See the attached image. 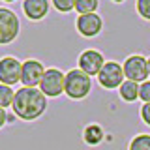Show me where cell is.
Instances as JSON below:
<instances>
[{
    "instance_id": "18",
    "label": "cell",
    "mask_w": 150,
    "mask_h": 150,
    "mask_svg": "<svg viewBox=\"0 0 150 150\" xmlns=\"http://www.w3.org/2000/svg\"><path fill=\"white\" fill-rule=\"evenodd\" d=\"M135 8H137V13L141 17L150 21V0H137Z\"/></svg>"
},
{
    "instance_id": "6",
    "label": "cell",
    "mask_w": 150,
    "mask_h": 150,
    "mask_svg": "<svg viewBox=\"0 0 150 150\" xmlns=\"http://www.w3.org/2000/svg\"><path fill=\"white\" fill-rule=\"evenodd\" d=\"M23 79V62L15 56H4L0 60V83L6 86L21 83Z\"/></svg>"
},
{
    "instance_id": "16",
    "label": "cell",
    "mask_w": 150,
    "mask_h": 150,
    "mask_svg": "<svg viewBox=\"0 0 150 150\" xmlns=\"http://www.w3.org/2000/svg\"><path fill=\"white\" fill-rule=\"evenodd\" d=\"M128 150H150V135H146V133L135 135V137L129 141Z\"/></svg>"
},
{
    "instance_id": "15",
    "label": "cell",
    "mask_w": 150,
    "mask_h": 150,
    "mask_svg": "<svg viewBox=\"0 0 150 150\" xmlns=\"http://www.w3.org/2000/svg\"><path fill=\"white\" fill-rule=\"evenodd\" d=\"M15 90L11 86H6V84H0V109H8V107L13 105V100H15Z\"/></svg>"
},
{
    "instance_id": "7",
    "label": "cell",
    "mask_w": 150,
    "mask_h": 150,
    "mask_svg": "<svg viewBox=\"0 0 150 150\" xmlns=\"http://www.w3.org/2000/svg\"><path fill=\"white\" fill-rule=\"evenodd\" d=\"M126 81L124 75V68L118 62H107L103 66L101 73L98 75V83L101 84L107 90H115V88H120Z\"/></svg>"
},
{
    "instance_id": "5",
    "label": "cell",
    "mask_w": 150,
    "mask_h": 150,
    "mask_svg": "<svg viewBox=\"0 0 150 150\" xmlns=\"http://www.w3.org/2000/svg\"><path fill=\"white\" fill-rule=\"evenodd\" d=\"M122 68H124V75L128 81H135L139 84L148 81V64L144 56H141V54L128 56L124 60V64H122Z\"/></svg>"
},
{
    "instance_id": "9",
    "label": "cell",
    "mask_w": 150,
    "mask_h": 150,
    "mask_svg": "<svg viewBox=\"0 0 150 150\" xmlns=\"http://www.w3.org/2000/svg\"><path fill=\"white\" fill-rule=\"evenodd\" d=\"M47 69L43 68V64L40 60H34V58H28L23 62V86L26 88H40L41 81H43V75H45Z\"/></svg>"
},
{
    "instance_id": "13",
    "label": "cell",
    "mask_w": 150,
    "mask_h": 150,
    "mask_svg": "<svg viewBox=\"0 0 150 150\" xmlns=\"http://www.w3.org/2000/svg\"><path fill=\"white\" fill-rule=\"evenodd\" d=\"M103 137H105V131H103L101 126L98 124H88L86 128L83 131V139L86 144H90V146H96V144H100Z\"/></svg>"
},
{
    "instance_id": "19",
    "label": "cell",
    "mask_w": 150,
    "mask_h": 150,
    "mask_svg": "<svg viewBox=\"0 0 150 150\" xmlns=\"http://www.w3.org/2000/svg\"><path fill=\"white\" fill-rule=\"evenodd\" d=\"M139 100H143V103H150V81H144L141 84Z\"/></svg>"
},
{
    "instance_id": "14",
    "label": "cell",
    "mask_w": 150,
    "mask_h": 150,
    "mask_svg": "<svg viewBox=\"0 0 150 150\" xmlns=\"http://www.w3.org/2000/svg\"><path fill=\"white\" fill-rule=\"evenodd\" d=\"M100 2L98 0H75V11L79 15H92L98 11Z\"/></svg>"
},
{
    "instance_id": "2",
    "label": "cell",
    "mask_w": 150,
    "mask_h": 150,
    "mask_svg": "<svg viewBox=\"0 0 150 150\" xmlns=\"http://www.w3.org/2000/svg\"><path fill=\"white\" fill-rule=\"evenodd\" d=\"M92 90V77L81 71L79 68H73L66 73V96L71 100H83Z\"/></svg>"
},
{
    "instance_id": "21",
    "label": "cell",
    "mask_w": 150,
    "mask_h": 150,
    "mask_svg": "<svg viewBox=\"0 0 150 150\" xmlns=\"http://www.w3.org/2000/svg\"><path fill=\"white\" fill-rule=\"evenodd\" d=\"M8 124V109H0V128Z\"/></svg>"
},
{
    "instance_id": "4",
    "label": "cell",
    "mask_w": 150,
    "mask_h": 150,
    "mask_svg": "<svg viewBox=\"0 0 150 150\" xmlns=\"http://www.w3.org/2000/svg\"><path fill=\"white\" fill-rule=\"evenodd\" d=\"M40 90L47 98H58L60 94H66V73H62L58 68H49L43 75Z\"/></svg>"
},
{
    "instance_id": "11",
    "label": "cell",
    "mask_w": 150,
    "mask_h": 150,
    "mask_svg": "<svg viewBox=\"0 0 150 150\" xmlns=\"http://www.w3.org/2000/svg\"><path fill=\"white\" fill-rule=\"evenodd\" d=\"M23 11L30 21H40L49 11V2L47 0H25L23 2Z\"/></svg>"
},
{
    "instance_id": "3",
    "label": "cell",
    "mask_w": 150,
    "mask_h": 150,
    "mask_svg": "<svg viewBox=\"0 0 150 150\" xmlns=\"http://www.w3.org/2000/svg\"><path fill=\"white\" fill-rule=\"evenodd\" d=\"M19 30H21L19 17L11 9L0 8V45H8L13 40H17Z\"/></svg>"
},
{
    "instance_id": "8",
    "label": "cell",
    "mask_w": 150,
    "mask_h": 150,
    "mask_svg": "<svg viewBox=\"0 0 150 150\" xmlns=\"http://www.w3.org/2000/svg\"><path fill=\"white\" fill-rule=\"evenodd\" d=\"M79 69L81 71H84L86 75H100L101 73V69H103V66H105V58H103V54L100 53V51H96V49H86V51H83L81 54H79Z\"/></svg>"
},
{
    "instance_id": "1",
    "label": "cell",
    "mask_w": 150,
    "mask_h": 150,
    "mask_svg": "<svg viewBox=\"0 0 150 150\" xmlns=\"http://www.w3.org/2000/svg\"><path fill=\"white\" fill-rule=\"evenodd\" d=\"M47 96L40 88H19L15 94V100H13V115L21 120H38L41 115L47 111Z\"/></svg>"
},
{
    "instance_id": "12",
    "label": "cell",
    "mask_w": 150,
    "mask_h": 150,
    "mask_svg": "<svg viewBox=\"0 0 150 150\" xmlns=\"http://www.w3.org/2000/svg\"><path fill=\"white\" fill-rule=\"evenodd\" d=\"M139 92H141V84L139 83H135V81H128L126 79L124 84L118 88V94H120V98L124 100L126 103H133V101H137L139 100Z\"/></svg>"
},
{
    "instance_id": "22",
    "label": "cell",
    "mask_w": 150,
    "mask_h": 150,
    "mask_svg": "<svg viewBox=\"0 0 150 150\" xmlns=\"http://www.w3.org/2000/svg\"><path fill=\"white\" fill-rule=\"evenodd\" d=\"M146 64H148V77H150V58H146Z\"/></svg>"
},
{
    "instance_id": "17",
    "label": "cell",
    "mask_w": 150,
    "mask_h": 150,
    "mask_svg": "<svg viewBox=\"0 0 150 150\" xmlns=\"http://www.w3.org/2000/svg\"><path fill=\"white\" fill-rule=\"evenodd\" d=\"M53 6H54V9H58V11L68 13V11H71V9H75V0H53Z\"/></svg>"
},
{
    "instance_id": "10",
    "label": "cell",
    "mask_w": 150,
    "mask_h": 150,
    "mask_svg": "<svg viewBox=\"0 0 150 150\" xmlns=\"http://www.w3.org/2000/svg\"><path fill=\"white\" fill-rule=\"evenodd\" d=\"M75 26H77V32L81 36L94 38L103 30V19L98 15V13H92V15H79L77 21H75Z\"/></svg>"
},
{
    "instance_id": "20",
    "label": "cell",
    "mask_w": 150,
    "mask_h": 150,
    "mask_svg": "<svg viewBox=\"0 0 150 150\" xmlns=\"http://www.w3.org/2000/svg\"><path fill=\"white\" fill-rule=\"evenodd\" d=\"M141 118L146 126H150V103H143L141 107Z\"/></svg>"
}]
</instances>
